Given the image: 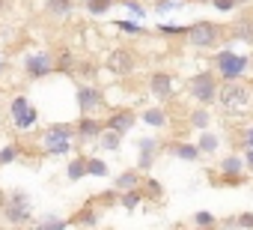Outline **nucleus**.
I'll list each match as a JSON object with an SVG mask.
<instances>
[{"label":"nucleus","instance_id":"obj_1","mask_svg":"<svg viewBox=\"0 0 253 230\" xmlns=\"http://www.w3.org/2000/svg\"><path fill=\"white\" fill-rule=\"evenodd\" d=\"M214 105L220 108L223 117H232V120L250 117V114H253V81H247V78L220 81Z\"/></svg>","mask_w":253,"mask_h":230},{"label":"nucleus","instance_id":"obj_2","mask_svg":"<svg viewBox=\"0 0 253 230\" xmlns=\"http://www.w3.org/2000/svg\"><path fill=\"white\" fill-rule=\"evenodd\" d=\"M182 39L194 51H214V48H220L226 42V24L200 18V21H194V24L185 27V36Z\"/></svg>","mask_w":253,"mask_h":230},{"label":"nucleus","instance_id":"obj_3","mask_svg":"<svg viewBox=\"0 0 253 230\" xmlns=\"http://www.w3.org/2000/svg\"><path fill=\"white\" fill-rule=\"evenodd\" d=\"M0 218L9 227H30L33 221V200L24 188H12L0 194Z\"/></svg>","mask_w":253,"mask_h":230},{"label":"nucleus","instance_id":"obj_4","mask_svg":"<svg viewBox=\"0 0 253 230\" xmlns=\"http://www.w3.org/2000/svg\"><path fill=\"white\" fill-rule=\"evenodd\" d=\"M211 72L220 81H235V78H247L250 72V54L244 51H232L226 42L211 54Z\"/></svg>","mask_w":253,"mask_h":230},{"label":"nucleus","instance_id":"obj_5","mask_svg":"<svg viewBox=\"0 0 253 230\" xmlns=\"http://www.w3.org/2000/svg\"><path fill=\"white\" fill-rule=\"evenodd\" d=\"M39 150H42V156H51V159L69 156L75 150V123H51V126H45L42 135H39Z\"/></svg>","mask_w":253,"mask_h":230},{"label":"nucleus","instance_id":"obj_6","mask_svg":"<svg viewBox=\"0 0 253 230\" xmlns=\"http://www.w3.org/2000/svg\"><path fill=\"white\" fill-rule=\"evenodd\" d=\"M209 182L211 185H226V188H238L247 182V168H244V159L238 150L226 153L220 162H217V171H209Z\"/></svg>","mask_w":253,"mask_h":230},{"label":"nucleus","instance_id":"obj_7","mask_svg":"<svg viewBox=\"0 0 253 230\" xmlns=\"http://www.w3.org/2000/svg\"><path fill=\"white\" fill-rule=\"evenodd\" d=\"M217 87H220V78H217L211 69H203V72H197V75L188 78L185 93H188V99H191L194 105H209V108H214Z\"/></svg>","mask_w":253,"mask_h":230},{"label":"nucleus","instance_id":"obj_8","mask_svg":"<svg viewBox=\"0 0 253 230\" xmlns=\"http://www.w3.org/2000/svg\"><path fill=\"white\" fill-rule=\"evenodd\" d=\"M9 126L15 132H30L39 126V108L24 93L12 96V102H9Z\"/></svg>","mask_w":253,"mask_h":230},{"label":"nucleus","instance_id":"obj_9","mask_svg":"<svg viewBox=\"0 0 253 230\" xmlns=\"http://www.w3.org/2000/svg\"><path fill=\"white\" fill-rule=\"evenodd\" d=\"M21 72H24L27 81H45L48 75L57 72V66H54V54H51V51H30V54H24V60H21Z\"/></svg>","mask_w":253,"mask_h":230},{"label":"nucleus","instance_id":"obj_10","mask_svg":"<svg viewBox=\"0 0 253 230\" xmlns=\"http://www.w3.org/2000/svg\"><path fill=\"white\" fill-rule=\"evenodd\" d=\"M226 42L253 45V3L250 6H238V18L226 24Z\"/></svg>","mask_w":253,"mask_h":230},{"label":"nucleus","instance_id":"obj_11","mask_svg":"<svg viewBox=\"0 0 253 230\" xmlns=\"http://www.w3.org/2000/svg\"><path fill=\"white\" fill-rule=\"evenodd\" d=\"M75 102H78V111H81V114H101V111L107 108L104 90H101L98 84H78Z\"/></svg>","mask_w":253,"mask_h":230},{"label":"nucleus","instance_id":"obj_12","mask_svg":"<svg viewBox=\"0 0 253 230\" xmlns=\"http://www.w3.org/2000/svg\"><path fill=\"white\" fill-rule=\"evenodd\" d=\"M146 87H149V96H155V102H161V105L173 102V96H176V75L167 72V69H155V72H149Z\"/></svg>","mask_w":253,"mask_h":230},{"label":"nucleus","instance_id":"obj_13","mask_svg":"<svg viewBox=\"0 0 253 230\" xmlns=\"http://www.w3.org/2000/svg\"><path fill=\"white\" fill-rule=\"evenodd\" d=\"M137 54L131 51V48H113L110 54H107V60H104V66H107V72L110 75H116V78H128V75H134L137 72Z\"/></svg>","mask_w":253,"mask_h":230},{"label":"nucleus","instance_id":"obj_14","mask_svg":"<svg viewBox=\"0 0 253 230\" xmlns=\"http://www.w3.org/2000/svg\"><path fill=\"white\" fill-rule=\"evenodd\" d=\"M232 147L241 153L247 173H253V123H241L232 129Z\"/></svg>","mask_w":253,"mask_h":230},{"label":"nucleus","instance_id":"obj_15","mask_svg":"<svg viewBox=\"0 0 253 230\" xmlns=\"http://www.w3.org/2000/svg\"><path fill=\"white\" fill-rule=\"evenodd\" d=\"M101 129H104V123L98 120V114H81V120L75 123V144H84V147L95 144Z\"/></svg>","mask_w":253,"mask_h":230},{"label":"nucleus","instance_id":"obj_16","mask_svg":"<svg viewBox=\"0 0 253 230\" xmlns=\"http://www.w3.org/2000/svg\"><path fill=\"white\" fill-rule=\"evenodd\" d=\"M101 123H104V129H113V132H119L125 138V135L137 126V114L131 108H116V111H107V117Z\"/></svg>","mask_w":253,"mask_h":230},{"label":"nucleus","instance_id":"obj_17","mask_svg":"<svg viewBox=\"0 0 253 230\" xmlns=\"http://www.w3.org/2000/svg\"><path fill=\"white\" fill-rule=\"evenodd\" d=\"M158 153H161V141L158 138H140L137 141V171L149 173L155 159H158Z\"/></svg>","mask_w":253,"mask_h":230},{"label":"nucleus","instance_id":"obj_18","mask_svg":"<svg viewBox=\"0 0 253 230\" xmlns=\"http://www.w3.org/2000/svg\"><path fill=\"white\" fill-rule=\"evenodd\" d=\"M161 150L167 153V156H173V159H179V162H200L203 159V153H200V147L197 144H191V141H167V144H161Z\"/></svg>","mask_w":253,"mask_h":230},{"label":"nucleus","instance_id":"obj_19","mask_svg":"<svg viewBox=\"0 0 253 230\" xmlns=\"http://www.w3.org/2000/svg\"><path fill=\"white\" fill-rule=\"evenodd\" d=\"M98 224H101V212H98L95 200L84 203V206L69 218V227H98Z\"/></svg>","mask_w":253,"mask_h":230},{"label":"nucleus","instance_id":"obj_20","mask_svg":"<svg viewBox=\"0 0 253 230\" xmlns=\"http://www.w3.org/2000/svg\"><path fill=\"white\" fill-rule=\"evenodd\" d=\"M137 120H143V123L152 126V129H164V126L170 123V114H167L164 105H152V108H143V114H140Z\"/></svg>","mask_w":253,"mask_h":230},{"label":"nucleus","instance_id":"obj_21","mask_svg":"<svg viewBox=\"0 0 253 230\" xmlns=\"http://www.w3.org/2000/svg\"><path fill=\"white\" fill-rule=\"evenodd\" d=\"M188 126L197 129V132L209 129V126H211V108H209V105H194V108L188 111Z\"/></svg>","mask_w":253,"mask_h":230},{"label":"nucleus","instance_id":"obj_22","mask_svg":"<svg viewBox=\"0 0 253 230\" xmlns=\"http://www.w3.org/2000/svg\"><path fill=\"white\" fill-rule=\"evenodd\" d=\"M45 12L57 21H66L75 12V0H45Z\"/></svg>","mask_w":253,"mask_h":230},{"label":"nucleus","instance_id":"obj_23","mask_svg":"<svg viewBox=\"0 0 253 230\" xmlns=\"http://www.w3.org/2000/svg\"><path fill=\"white\" fill-rule=\"evenodd\" d=\"M116 203H119L125 212H134V209L143 203V191H140V185H137V188H125V191H119V194H116Z\"/></svg>","mask_w":253,"mask_h":230},{"label":"nucleus","instance_id":"obj_24","mask_svg":"<svg viewBox=\"0 0 253 230\" xmlns=\"http://www.w3.org/2000/svg\"><path fill=\"white\" fill-rule=\"evenodd\" d=\"M197 147H200V153H203V156H214V153L220 150V135H217V132H211V129H203V132H200V138H197Z\"/></svg>","mask_w":253,"mask_h":230},{"label":"nucleus","instance_id":"obj_25","mask_svg":"<svg viewBox=\"0 0 253 230\" xmlns=\"http://www.w3.org/2000/svg\"><path fill=\"white\" fill-rule=\"evenodd\" d=\"M95 147H98V150H107V153H116V150L122 147V135L113 132V129H101L98 138H95Z\"/></svg>","mask_w":253,"mask_h":230},{"label":"nucleus","instance_id":"obj_26","mask_svg":"<svg viewBox=\"0 0 253 230\" xmlns=\"http://www.w3.org/2000/svg\"><path fill=\"white\" fill-rule=\"evenodd\" d=\"M140 179H143V173H140L137 168H131V171H122V173L113 179V188H116V191H125V188H137V185H140Z\"/></svg>","mask_w":253,"mask_h":230},{"label":"nucleus","instance_id":"obj_27","mask_svg":"<svg viewBox=\"0 0 253 230\" xmlns=\"http://www.w3.org/2000/svg\"><path fill=\"white\" fill-rule=\"evenodd\" d=\"M140 191H143V200H164V185H161L158 179H152L149 173H143Z\"/></svg>","mask_w":253,"mask_h":230},{"label":"nucleus","instance_id":"obj_28","mask_svg":"<svg viewBox=\"0 0 253 230\" xmlns=\"http://www.w3.org/2000/svg\"><path fill=\"white\" fill-rule=\"evenodd\" d=\"M30 227H36V230H66V227H69V218H60V215L48 212V215H42L39 221H30Z\"/></svg>","mask_w":253,"mask_h":230},{"label":"nucleus","instance_id":"obj_29","mask_svg":"<svg viewBox=\"0 0 253 230\" xmlns=\"http://www.w3.org/2000/svg\"><path fill=\"white\" fill-rule=\"evenodd\" d=\"M113 24H116V30L125 33V36H146V33H149L143 24H137V18H119V21H113Z\"/></svg>","mask_w":253,"mask_h":230},{"label":"nucleus","instance_id":"obj_30","mask_svg":"<svg viewBox=\"0 0 253 230\" xmlns=\"http://www.w3.org/2000/svg\"><path fill=\"white\" fill-rule=\"evenodd\" d=\"M86 176V156H75L72 162H69V168H66V179L69 182H78V179H84Z\"/></svg>","mask_w":253,"mask_h":230},{"label":"nucleus","instance_id":"obj_31","mask_svg":"<svg viewBox=\"0 0 253 230\" xmlns=\"http://www.w3.org/2000/svg\"><path fill=\"white\" fill-rule=\"evenodd\" d=\"M113 3H116V0H84V9L92 18H101V15H107L113 9Z\"/></svg>","mask_w":253,"mask_h":230},{"label":"nucleus","instance_id":"obj_32","mask_svg":"<svg viewBox=\"0 0 253 230\" xmlns=\"http://www.w3.org/2000/svg\"><path fill=\"white\" fill-rule=\"evenodd\" d=\"M21 159V144H3L0 147V168H9Z\"/></svg>","mask_w":253,"mask_h":230},{"label":"nucleus","instance_id":"obj_33","mask_svg":"<svg viewBox=\"0 0 253 230\" xmlns=\"http://www.w3.org/2000/svg\"><path fill=\"white\" fill-rule=\"evenodd\" d=\"M86 176H110V168L104 159H95V156H86Z\"/></svg>","mask_w":253,"mask_h":230},{"label":"nucleus","instance_id":"obj_34","mask_svg":"<svg viewBox=\"0 0 253 230\" xmlns=\"http://www.w3.org/2000/svg\"><path fill=\"white\" fill-rule=\"evenodd\" d=\"M185 6V0H155L152 3V12L155 15H167V12H176Z\"/></svg>","mask_w":253,"mask_h":230},{"label":"nucleus","instance_id":"obj_35","mask_svg":"<svg viewBox=\"0 0 253 230\" xmlns=\"http://www.w3.org/2000/svg\"><path fill=\"white\" fill-rule=\"evenodd\" d=\"M185 27H188V24H158L155 33H161V36H167V39H182V36H185Z\"/></svg>","mask_w":253,"mask_h":230},{"label":"nucleus","instance_id":"obj_36","mask_svg":"<svg viewBox=\"0 0 253 230\" xmlns=\"http://www.w3.org/2000/svg\"><path fill=\"white\" fill-rule=\"evenodd\" d=\"M217 215H211L209 209H200V212H194V224L197 227H217Z\"/></svg>","mask_w":253,"mask_h":230},{"label":"nucleus","instance_id":"obj_37","mask_svg":"<svg viewBox=\"0 0 253 230\" xmlns=\"http://www.w3.org/2000/svg\"><path fill=\"white\" fill-rule=\"evenodd\" d=\"M116 3H122V6L128 9L137 21H140V18H146V6H143V3H137V0H116Z\"/></svg>","mask_w":253,"mask_h":230},{"label":"nucleus","instance_id":"obj_38","mask_svg":"<svg viewBox=\"0 0 253 230\" xmlns=\"http://www.w3.org/2000/svg\"><path fill=\"white\" fill-rule=\"evenodd\" d=\"M217 12H235V0H209Z\"/></svg>","mask_w":253,"mask_h":230},{"label":"nucleus","instance_id":"obj_39","mask_svg":"<svg viewBox=\"0 0 253 230\" xmlns=\"http://www.w3.org/2000/svg\"><path fill=\"white\" fill-rule=\"evenodd\" d=\"M6 6H9V0H0V18H3V12H6Z\"/></svg>","mask_w":253,"mask_h":230},{"label":"nucleus","instance_id":"obj_40","mask_svg":"<svg viewBox=\"0 0 253 230\" xmlns=\"http://www.w3.org/2000/svg\"><path fill=\"white\" fill-rule=\"evenodd\" d=\"M250 3H253V0H235V9L238 6H250Z\"/></svg>","mask_w":253,"mask_h":230},{"label":"nucleus","instance_id":"obj_41","mask_svg":"<svg viewBox=\"0 0 253 230\" xmlns=\"http://www.w3.org/2000/svg\"><path fill=\"white\" fill-rule=\"evenodd\" d=\"M3 66H6V60H3V54H0V75H3Z\"/></svg>","mask_w":253,"mask_h":230}]
</instances>
